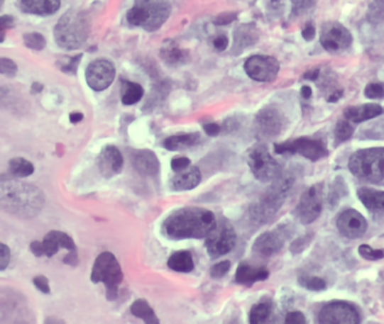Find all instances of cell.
<instances>
[{
    "instance_id": "40",
    "label": "cell",
    "mask_w": 384,
    "mask_h": 324,
    "mask_svg": "<svg viewBox=\"0 0 384 324\" xmlns=\"http://www.w3.org/2000/svg\"><path fill=\"white\" fill-rule=\"evenodd\" d=\"M314 237V233H307V235L295 239V241L291 243V247H290V250H291L292 254H301L302 251H305V249L308 248L310 243L312 242Z\"/></svg>"
},
{
    "instance_id": "43",
    "label": "cell",
    "mask_w": 384,
    "mask_h": 324,
    "mask_svg": "<svg viewBox=\"0 0 384 324\" xmlns=\"http://www.w3.org/2000/svg\"><path fill=\"white\" fill-rule=\"evenodd\" d=\"M230 268H231V262L229 260H222L218 264H213L210 269L211 277L214 279L224 277L226 274L229 273Z\"/></svg>"
},
{
    "instance_id": "41",
    "label": "cell",
    "mask_w": 384,
    "mask_h": 324,
    "mask_svg": "<svg viewBox=\"0 0 384 324\" xmlns=\"http://www.w3.org/2000/svg\"><path fill=\"white\" fill-rule=\"evenodd\" d=\"M364 95L368 99H384V85L382 82H371L364 89Z\"/></svg>"
},
{
    "instance_id": "33",
    "label": "cell",
    "mask_w": 384,
    "mask_h": 324,
    "mask_svg": "<svg viewBox=\"0 0 384 324\" xmlns=\"http://www.w3.org/2000/svg\"><path fill=\"white\" fill-rule=\"evenodd\" d=\"M272 313V304L270 302H259L251 308L249 312V322L251 324L264 323Z\"/></svg>"
},
{
    "instance_id": "37",
    "label": "cell",
    "mask_w": 384,
    "mask_h": 324,
    "mask_svg": "<svg viewBox=\"0 0 384 324\" xmlns=\"http://www.w3.org/2000/svg\"><path fill=\"white\" fill-rule=\"evenodd\" d=\"M299 284L309 291H324L327 287V283L318 276L302 275L299 277Z\"/></svg>"
},
{
    "instance_id": "17",
    "label": "cell",
    "mask_w": 384,
    "mask_h": 324,
    "mask_svg": "<svg viewBox=\"0 0 384 324\" xmlns=\"http://www.w3.org/2000/svg\"><path fill=\"white\" fill-rule=\"evenodd\" d=\"M336 226L343 237L356 240L368 231V221L358 211L347 208L338 216Z\"/></svg>"
},
{
    "instance_id": "38",
    "label": "cell",
    "mask_w": 384,
    "mask_h": 324,
    "mask_svg": "<svg viewBox=\"0 0 384 324\" xmlns=\"http://www.w3.org/2000/svg\"><path fill=\"white\" fill-rule=\"evenodd\" d=\"M23 40H24L25 47H28V49L35 50V51H41L47 45V41L42 34L36 33H28L24 34L23 36Z\"/></svg>"
},
{
    "instance_id": "57",
    "label": "cell",
    "mask_w": 384,
    "mask_h": 324,
    "mask_svg": "<svg viewBox=\"0 0 384 324\" xmlns=\"http://www.w3.org/2000/svg\"><path fill=\"white\" fill-rule=\"evenodd\" d=\"M341 96H343V89L333 90V93L328 96L327 101L329 103H336L341 99Z\"/></svg>"
},
{
    "instance_id": "61",
    "label": "cell",
    "mask_w": 384,
    "mask_h": 324,
    "mask_svg": "<svg viewBox=\"0 0 384 324\" xmlns=\"http://www.w3.org/2000/svg\"><path fill=\"white\" fill-rule=\"evenodd\" d=\"M382 293H383V296H384V286H383V291H382Z\"/></svg>"
},
{
    "instance_id": "54",
    "label": "cell",
    "mask_w": 384,
    "mask_h": 324,
    "mask_svg": "<svg viewBox=\"0 0 384 324\" xmlns=\"http://www.w3.org/2000/svg\"><path fill=\"white\" fill-rule=\"evenodd\" d=\"M236 16L237 15L234 14V13H224V14H221L220 16L216 17L214 23L218 25L229 24V23L234 22Z\"/></svg>"
},
{
    "instance_id": "23",
    "label": "cell",
    "mask_w": 384,
    "mask_h": 324,
    "mask_svg": "<svg viewBox=\"0 0 384 324\" xmlns=\"http://www.w3.org/2000/svg\"><path fill=\"white\" fill-rule=\"evenodd\" d=\"M202 174L199 168L190 166L183 172H176L169 181V187L175 191H192L201 183Z\"/></svg>"
},
{
    "instance_id": "56",
    "label": "cell",
    "mask_w": 384,
    "mask_h": 324,
    "mask_svg": "<svg viewBox=\"0 0 384 324\" xmlns=\"http://www.w3.org/2000/svg\"><path fill=\"white\" fill-rule=\"evenodd\" d=\"M319 77H320V70H319V69H314V70L305 72V76H303V79L310 80V82H317Z\"/></svg>"
},
{
    "instance_id": "26",
    "label": "cell",
    "mask_w": 384,
    "mask_h": 324,
    "mask_svg": "<svg viewBox=\"0 0 384 324\" xmlns=\"http://www.w3.org/2000/svg\"><path fill=\"white\" fill-rule=\"evenodd\" d=\"M199 139H201V134L199 132L174 134V135L166 138L163 142V145L168 151L184 150V149L197 145Z\"/></svg>"
},
{
    "instance_id": "48",
    "label": "cell",
    "mask_w": 384,
    "mask_h": 324,
    "mask_svg": "<svg viewBox=\"0 0 384 324\" xmlns=\"http://www.w3.org/2000/svg\"><path fill=\"white\" fill-rule=\"evenodd\" d=\"M307 320H305V314L301 313V312H290V313L286 314L285 316V323L287 324H302L305 323Z\"/></svg>"
},
{
    "instance_id": "24",
    "label": "cell",
    "mask_w": 384,
    "mask_h": 324,
    "mask_svg": "<svg viewBox=\"0 0 384 324\" xmlns=\"http://www.w3.org/2000/svg\"><path fill=\"white\" fill-rule=\"evenodd\" d=\"M268 276H270V272H268V268L253 267L247 262H241L238 266L236 276H234V281H236V283L240 284V285L251 286L253 284L257 283V281H266Z\"/></svg>"
},
{
    "instance_id": "51",
    "label": "cell",
    "mask_w": 384,
    "mask_h": 324,
    "mask_svg": "<svg viewBox=\"0 0 384 324\" xmlns=\"http://www.w3.org/2000/svg\"><path fill=\"white\" fill-rule=\"evenodd\" d=\"M229 45V40L226 35H219L213 40V47L218 51H224Z\"/></svg>"
},
{
    "instance_id": "60",
    "label": "cell",
    "mask_w": 384,
    "mask_h": 324,
    "mask_svg": "<svg viewBox=\"0 0 384 324\" xmlns=\"http://www.w3.org/2000/svg\"><path fill=\"white\" fill-rule=\"evenodd\" d=\"M47 323H49V322H60V323H63V321L62 320H53V319H48L47 321Z\"/></svg>"
},
{
    "instance_id": "4",
    "label": "cell",
    "mask_w": 384,
    "mask_h": 324,
    "mask_svg": "<svg viewBox=\"0 0 384 324\" xmlns=\"http://www.w3.org/2000/svg\"><path fill=\"white\" fill-rule=\"evenodd\" d=\"M172 13L169 0H134V5L126 14L128 24L149 32L159 30Z\"/></svg>"
},
{
    "instance_id": "29",
    "label": "cell",
    "mask_w": 384,
    "mask_h": 324,
    "mask_svg": "<svg viewBox=\"0 0 384 324\" xmlns=\"http://www.w3.org/2000/svg\"><path fill=\"white\" fill-rule=\"evenodd\" d=\"M143 94H145V90L139 84L130 82V80L122 82L121 97H122V103L126 106L139 103L143 97Z\"/></svg>"
},
{
    "instance_id": "53",
    "label": "cell",
    "mask_w": 384,
    "mask_h": 324,
    "mask_svg": "<svg viewBox=\"0 0 384 324\" xmlns=\"http://www.w3.org/2000/svg\"><path fill=\"white\" fill-rule=\"evenodd\" d=\"M62 262L63 264L76 267L77 264H79V258H78L77 251H69V254L62 259Z\"/></svg>"
},
{
    "instance_id": "6",
    "label": "cell",
    "mask_w": 384,
    "mask_h": 324,
    "mask_svg": "<svg viewBox=\"0 0 384 324\" xmlns=\"http://www.w3.org/2000/svg\"><path fill=\"white\" fill-rule=\"evenodd\" d=\"M89 30V22L86 15L76 9H70L59 19L55 26V41L63 49H79L87 41Z\"/></svg>"
},
{
    "instance_id": "30",
    "label": "cell",
    "mask_w": 384,
    "mask_h": 324,
    "mask_svg": "<svg viewBox=\"0 0 384 324\" xmlns=\"http://www.w3.org/2000/svg\"><path fill=\"white\" fill-rule=\"evenodd\" d=\"M131 313L136 318H139L142 321H145L147 324H159L158 318L155 315V312L151 308L150 304L143 298L134 301L131 306Z\"/></svg>"
},
{
    "instance_id": "7",
    "label": "cell",
    "mask_w": 384,
    "mask_h": 324,
    "mask_svg": "<svg viewBox=\"0 0 384 324\" xmlns=\"http://www.w3.org/2000/svg\"><path fill=\"white\" fill-rule=\"evenodd\" d=\"M123 277L120 262H117L116 257L112 252L104 251L96 258L90 279L94 284L103 283L105 285L107 301L116 300Z\"/></svg>"
},
{
    "instance_id": "21",
    "label": "cell",
    "mask_w": 384,
    "mask_h": 324,
    "mask_svg": "<svg viewBox=\"0 0 384 324\" xmlns=\"http://www.w3.org/2000/svg\"><path fill=\"white\" fill-rule=\"evenodd\" d=\"M357 196L373 218L378 221L384 220V191L362 187L357 191Z\"/></svg>"
},
{
    "instance_id": "1",
    "label": "cell",
    "mask_w": 384,
    "mask_h": 324,
    "mask_svg": "<svg viewBox=\"0 0 384 324\" xmlns=\"http://www.w3.org/2000/svg\"><path fill=\"white\" fill-rule=\"evenodd\" d=\"M216 216L202 207L175 211L161 224V233L169 240L203 239L216 226Z\"/></svg>"
},
{
    "instance_id": "27",
    "label": "cell",
    "mask_w": 384,
    "mask_h": 324,
    "mask_svg": "<svg viewBox=\"0 0 384 324\" xmlns=\"http://www.w3.org/2000/svg\"><path fill=\"white\" fill-rule=\"evenodd\" d=\"M167 266L176 273H191L194 269L193 257L190 251H176L169 257Z\"/></svg>"
},
{
    "instance_id": "25",
    "label": "cell",
    "mask_w": 384,
    "mask_h": 324,
    "mask_svg": "<svg viewBox=\"0 0 384 324\" xmlns=\"http://www.w3.org/2000/svg\"><path fill=\"white\" fill-rule=\"evenodd\" d=\"M60 0H19V6L25 13L34 15H52L60 9Z\"/></svg>"
},
{
    "instance_id": "22",
    "label": "cell",
    "mask_w": 384,
    "mask_h": 324,
    "mask_svg": "<svg viewBox=\"0 0 384 324\" xmlns=\"http://www.w3.org/2000/svg\"><path fill=\"white\" fill-rule=\"evenodd\" d=\"M384 114V107L379 104L368 103L349 106L344 111V118L351 123H363L366 121L373 120Z\"/></svg>"
},
{
    "instance_id": "5",
    "label": "cell",
    "mask_w": 384,
    "mask_h": 324,
    "mask_svg": "<svg viewBox=\"0 0 384 324\" xmlns=\"http://www.w3.org/2000/svg\"><path fill=\"white\" fill-rule=\"evenodd\" d=\"M349 169L362 181L384 185V147H368L353 153Z\"/></svg>"
},
{
    "instance_id": "19",
    "label": "cell",
    "mask_w": 384,
    "mask_h": 324,
    "mask_svg": "<svg viewBox=\"0 0 384 324\" xmlns=\"http://www.w3.org/2000/svg\"><path fill=\"white\" fill-rule=\"evenodd\" d=\"M131 164L134 169L143 177H157L160 172V162L153 151L148 149L132 151Z\"/></svg>"
},
{
    "instance_id": "42",
    "label": "cell",
    "mask_w": 384,
    "mask_h": 324,
    "mask_svg": "<svg viewBox=\"0 0 384 324\" xmlns=\"http://www.w3.org/2000/svg\"><path fill=\"white\" fill-rule=\"evenodd\" d=\"M291 3L292 14L297 16L310 11L316 4V0H291Z\"/></svg>"
},
{
    "instance_id": "45",
    "label": "cell",
    "mask_w": 384,
    "mask_h": 324,
    "mask_svg": "<svg viewBox=\"0 0 384 324\" xmlns=\"http://www.w3.org/2000/svg\"><path fill=\"white\" fill-rule=\"evenodd\" d=\"M192 161L186 157H176L172 159L170 162V167L175 172H183V170L187 169L188 167L191 166Z\"/></svg>"
},
{
    "instance_id": "52",
    "label": "cell",
    "mask_w": 384,
    "mask_h": 324,
    "mask_svg": "<svg viewBox=\"0 0 384 324\" xmlns=\"http://www.w3.org/2000/svg\"><path fill=\"white\" fill-rule=\"evenodd\" d=\"M203 128H204L205 133L210 137H216L221 132V126L216 123H207L203 126Z\"/></svg>"
},
{
    "instance_id": "2",
    "label": "cell",
    "mask_w": 384,
    "mask_h": 324,
    "mask_svg": "<svg viewBox=\"0 0 384 324\" xmlns=\"http://www.w3.org/2000/svg\"><path fill=\"white\" fill-rule=\"evenodd\" d=\"M45 203L40 188L17 180L1 179L0 205L5 212L17 218H32L38 216Z\"/></svg>"
},
{
    "instance_id": "14",
    "label": "cell",
    "mask_w": 384,
    "mask_h": 324,
    "mask_svg": "<svg viewBox=\"0 0 384 324\" xmlns=\"http://www.w3.org/2000/svg\"><path fill=\"white\" fill-rule=\"evenodd\" d=\"M318 322L322 324H356L360 323L361 315L351 303L334 301L320 310Z\"/></svg>"
},
{
    "instance_id": "9",
    "label": "cell",
    "mask_w": 384,
    "mask_h": 324,
    "mask_svg": "<svg viewBox=\"0 0 384 324\" xmlns=\"http://www.w3.org/2000/svg\"><path fill=\"white\" fill-rule=\"evenodd\" d=\"M274 151L278 155L291 153V155H302L303 158L316 162L329 155L327 145L322 139L317 138L302 137L292 141L276 143Z\"/></svg>"
},
{
    "instance_id": "10",
    "label": "cell",
    "mask_w": 384,
    "mask_h": 324,
    "mask_svg": "<svg viewBox=\"0 0 384 324\" xmlns=\"http://www.w3.org/2000/svg\"><path fill=\"white\" fill-rule=\"evenodd\" d=\"M287 125V118L278 107L268 106L257 113L253 126L260 140H273L280 137Z\"/></svg>"
},
{
    "instance_id": "44",
    "label": "cell",
    "mask_w": 384,
    "mask_h": 324,
    "mask_svg": "<svg viewBox=\"0 0 384 324\" xmlns=\"http://www.w3.org/2000/svg\"><path fill=\"white\" fill-rule=\"evenodd\" d=\"M0 72H1L4 76L9 77V78L16 76V63H15L14 61L11 60V59H7V57H1V59H0Z\"/></svg>"
},
{
    "instance_id": "35",
    "label": "cell",
    "mask_w": 384,
    "mask_h": 324,
    "mask_svg": "<svg viewBox=\"0 0 384 324\" xmlns=\"http://www.w3.org/2000/svg\"><path fill=\"white\" fill-rule=\"evenodd\" d=\"M347 189H349V188H347L346 184L344 181L343 178H336L335 181L331 184L329 196H328V203L333 206V208L338 203H339L341 197L346 196L347 193H349Z\"/></svg>"
},
{
    "instance_id": "16",
    "label": "cell",
    "mask_w": 384,
    "mask_h": 324,
    "mask_svg": "<svg viewBox=\"0 0 384 324\" xmlns=\"http://www.w3.org/2000/svg\"><path fill=\"white\" fill-rule=\"evenodd\" d=\"M115 78V67L106 59H97L86 69L87 85L95 91H102L112 85Z\"/></svg>"
},
{
    "instance_id": "32",
    "label": "cell",
    "mask_w": 384,
    "mask_h": 324,
    "mask_svg": "<svg viewBox=\"0 0 384 324\" xmlns=\"http://www.w3.org/2000/svg\"><path fill=\"white\" fill-rule=\"evenodd\" d=\"M234 40H236L237 47H251L253 44L256 43L257 40H258V34H257L256 30L251 25H243L236 30Z\"/></svg>"
},
{
    "instance_id": "31",
    "label": "cell",
    "mask_w": 384,
    "mask_h": 324,
    "mask_svg": "<svg viewBox=\"0 0 384 324\" xmlns=\"http://www.w3.org/2000/svg\"><path fill=\"white\" fill-rule=\"evenodd\" d=\"M34 164L22 157H16L9 160V172L14 178L30 177L31 174H34Z\"/></svg>"
},
{
    "instance_id": "49",
    "label": "cell",
    "mask_w": 384,
    "mask_h": 324,
    "mask_svg": "<svg viewBox=\"0 0 384 324\" xmlns=\"http://www.w3.org/2000/svg\"><path fill=\"white\" fill-rule=\"evenodd\" d=\"M301 34H302V38H305V41H312L314 36H316V28H314V23L309 21V22L305 25V28H303Z\"/></svg>"
},
{
    "instance_id": "20",
    "label": "cell",
    "mask_w": 384,
    "mask_h": 324,
    "mask_svg": "<svg viewBox=\"0 0 384 324\" xmlns=\"http://www.w3.org/2000/svg\"><path fill=\"white\" fill-rule=\"evenodd\" d=\"M284 240L275 231L264 232L259 235L253 245V251L259 256L270 258L275 256L283 249Z\"/></svg>"
},
{
    "instance_id": "39",
    "label": "cell",
    "mask_w": 384,
    "mask_h": 324,
    "mask_svg": "<svg viewBox=\"0 0 384 324\" xmlns=\"http://www.w3.org/2000/svg\"><path fill=\"white\" fill-rule=\"evenodd\" d=\"M358 254L366 260L376 262L384 258V250L382 249H373L371 245H362L358 247Z\"/></svg>"
},
{
    "instance_id": "28",
    "label": "cell",
    "mask_w": 384,
    "mask_h": 324,
    "mask_svg": "<svg viewBox=\"0 0 384 324\" xmlns=\"http://www.w3.org/2000/svg\"><path fill=\"white\" fill-rule=\"evenodd\" d=\"M161 57L164 59L165 62L168 63L170 66H180L185 65L190 60V52L187 50L180 49L176 47L174 44L165 45L161 49Z\"/></svg>"
},
{
    "instance_id": "47",
    "label": "cell",
    "mask_w": 384,
    "mask_h": 324,
    "mask_svg": "<svg viewBox=\"0 0 384 324\" xmlns=\"http://www.w3.org/2000/svg\"><path fill=\"white\" fill-rule=\"evenodd\" d=\"M33 284L34 286H35L38 291L44 293V294H49L50 291H51V289H50L49 279H48L45 276H36V277L33 278Z\"/></svg>"
},
{
    "instance_id": "12",
    "label": "cell",
    "mask_w": 384,
    "mask_h": 324,
    "mask_svg": "<svg viewBox=\"0 0 384 324\" xmlns=\"http://www.w3.org/2000/svg\"><path fill=\"white\" fill-rule=\"evenodd\" d=\"M324 206V185L314 184L302 194L295 214L302 224H311L320 216Z\"/></svg>"
},
{
    "instance_id": "46",
    "label": "cell",
    "mask_w": 384,
    "mask_h": 324,
    "mask_svg": "<svg viewBox=\"0 0 384 324\" xmlns=\"http://www.w3.org/2000/svg\"><path fill=\"white\" fill-rule=\"evenodd\" d=\"M9 262H11V249L5 243H0V270L4 272L9 267Z\"/></svg>"
},
{
    "instance_id": "36",
    "label": "cell",
    "mask_w": 384,
    "mask_h": 324,
    "mask_svg": "<svg viewBox=\"0 0 384 324\" xmlns=\"http://www.w3.org/2000/svg\"><path fill=\"white\" fill-rule=\"evenodd\" d=\"M368 22L378 25L384 21V0H373L368 6L366 13Z\"/></svg>"
},
{
    "instance_id": "3",
    "label": "cell",
    "mask_w": 384,
    "mask_h": 324,
    "mask_svg": "<svg viewBox=\"0 0 384 324\" xmlns=\"http://www.w3.org/2000/svg\"><path fill=\"white\" fill-rule=\"evenodd\" d=\"M295 183V174L292 172H282L281 176L274 180V184L263 194L262 197L255 204L251 205L249 213L253 221L259 224L270 222L285 202L286 197Z\"/></svg>"
},
{
    "instance_id": "11",
    "label": "cell",
    "mask_w": 384,
    "mask_h": 324,
    "mask_svg": "<svg viewBox=\"0 0 384 324\" xmlns=\"http://www.w3.org/2000/svg\"><path fill=\"white\" fill-rule=\"evenodd\" d=\"M353 43V35L341 23L328 21L320 28V44L331 55L346 51Z\"/></svg>"
},
{
    "instance_id": "8",
    "label": "cell",
    "mask_w": 384,
    "mask_h": 324,
    "mask_svg": "<svg viewBox=\"0 0 384 324\" xmlns=\"http://www.w3.org/2000/svg\"><path fill=\"white\" fill-rule=\"evenodd\" d=\"M248 166L251 174L262 183H268L278 179L282 174L281 164L273 158L268 147L257 145L248 152Z\"/></svg>"
},
{
    "instance_id": "18",
    "label": "cell",
    "mask_w": 384,
    "mask_h": 324,
    "mask_svg": "<svg viewBox=\"0 0 384 324\" xmlns=\"http://www.w3.org/2000/svg\"><path fill=\"white\" fill-rule=\"evenodd\" d=\"M97 166L104 178L109 179L114 177L121 174L124 166L122 153L115 145H105L97 158Z\"/></svg>"
},
{
    "instance_id": "15",
    "label": "cell",
    "mask_w": 384,
    "mask_h": 324,
    "mask_svg": "<svg viewBox=\"0 0 384 324\" xmlns=\"http://www.w3.org/2000/svg\"><path fill=\"white\" fill-rule=\"evenodd\" d=\"M246 74L255 82H272L278 78L280 62L270 55H257L246 60Z\"/></svg>"
},
{
    "instance_id": "59",
    "label": "cell",
    "mask_w": 384,
    "mask_h": 324,
    "mask_svg": "<svg viewBox=\"0 0 384 324\" xmlns=\"http://www.w3.org/2000/svg\"><path fill=\"white\" fill-rule=\"evenodd\" d=\"M82 118H84V115L82 113H72V114H70L71 123H79L80 121H82Z\"/></svg>"
},
{
    "instance_id": "58",
    "label": "cell",
    "mask_w": 384,
    "mask_h": 324,
    "mask_svg": "<svg viewBox=\"0 0 384 324\" xmlns=\"http://www.w3.org/2000/svg\"><path fill=\"white\" fill-rule=\"evenodd\" d=\"M301 97H302L303 99H305V101H309V99L312 97V89H311V87H309V86H303L302 88H301Z\"/></svg>"
},
{
    "instance_id": "55",
    "label": "cell",
    "mask_w": 384,
    "mask_h": 324,
    "mask_svg": "<svg viewBox=\"0 0 384 324\" xmlns=\"http://www.w3.org/2000/svg\"><path fill=\"white\" fill-rule=\"evenodd\" d=\"M0 21H1V23H0V28H1V36H3V40H1V41H4L5 30L6 28H11V26H13V24H14V18H13L11 16H3Z\"/></svg>"
},
{
    "instance_id": "13",
    "label": "cell",
    "mask_w": 384,
    "mask_h": 324,
    "mask_svg": "<svg viewBox=\"0 0 384 324\" xmlns=\"http://www.w3.org/2000/svg\"><path fill=\"white\" fill-rule=\"evenodd\" d=\"M236 241H237L236 231L229 222L224 220L216 224V229L207 235L205 248L211 258H220L224 255L229 254L234 248Z\"/></svg>"
},
{
    "instance_id": "50",
    "label": "cell",
    "mask_w": 384,
    "mask_h": 324,
    "mask_svg": "<svg viewBox=\"0 0 384 324\" xmlns=\"http://www.w3.org/2000/svg\"><path fill=\"white\" fill-rule=\"evenodd\" d=\"M82 59V55H77V57H72L70 59L66 66H63L62 71L67 72V74H76L77 69L79 66V61Z\"/></svg>"
},
{
    "instance_id": "34",
    "label": "cell",
    "mask_w": 384,
    "mask_h": 324,
    "mask_svg": "<svg viewBox=\"0 0 384 324\" xmlns=\"http://www.w3.org/2000/svg\"><path fill=\"white\" fill-rule=\"evenodd\" d=\"M351 122H349L346 118L338 121L336 124L335 130H334V135H335L336 145H341L343 142H346L354 135L355 128L351 125Z\"/></svg>"
}]
</instances>
